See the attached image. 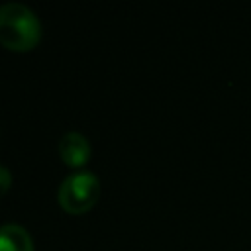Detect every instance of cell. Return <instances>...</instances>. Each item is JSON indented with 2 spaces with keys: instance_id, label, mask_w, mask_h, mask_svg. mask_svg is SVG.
I'll return each mask as SVG.
<instances>
[{
  "instance_id": "obj_1",
  "label": "cell",
  "mask_w": 251,
  "mask_h": 251,
  "mask_svg": "<svg viewBox=\"0 0 251 251\" xmlns=\"http://www.w3.org/2000/svg\"><path fill=\"white\" fill-rule=\"evenodd\" d=\"M41 39V24L35 12L20 2L0 6V43L10 51H29Z\"/></svg>"
},
{
  "instance_id": "obj_2",
  "label": "cell",
  "mask_w": 251,
  "mask_h": 251,
  "mask_svg": "<svg viewBox=\"0 0 251 251\" xmlns=\"http://www.w3.org/2000/svg\"><path fill=\"white\" fill-rule=\"evenodd\" d=\"M100 196V180L92 171H76L71 173L61 184L57 192V200L61 208L69 214H84L88 212Z\"/></svg>"
},
{
  "instance_id": "obj_3",
  "label": "cell",
  "mask_w": 251,
  "mask_h": 251,
  "mask_svg": "<svg viewBox=\"0 0 251 251\" xmlns=\"http://www.w3.org/2000/svg\"><path fill=\"white\" fill-rule=\"evenodd\" d=\"M90 143L78 131H69L59 141V155L65 165L69 167H82L90 159Z\"/></svg>"
},
{
  "instance_id": "obj_4",
  "label": "cell",
  "mask_w": 251,
  "mask_h": 251,
  "mask_svg": "<svg viewBox=\"0 0 251 251\" xmlns=\"http://www.w3.org/2000/svg\"><path fill=\"white\" fill-rule=\"evenodd\" d=\"M0 251H33V239L25 227L6 224L0 227Z\"/></svg>"
},
{
  "instance_id": "obj_5",
  "label": "cell",
  "mask_w": 251,
  "mask_h": 251,
  "mask_svg": "<svg viewBox=\"0 0 251 251\" xmlns=\"http://www.w3.org/2000/svg\"><path fill=\"white\" fill-rule=\"evenodd\" d=\"M10 184H12V175H10V171H8L4 165H0V196L8 192Z\"/></svg>"
}]
</instances>
